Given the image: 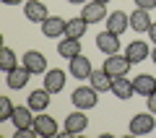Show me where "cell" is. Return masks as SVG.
<instances>
[{
  "label": "cell",
  "instance_id": "6da1fadb",
  "mask_svg": "<svg viewBox=\"0 0 156 138\" xmlns=\"http://www.w3.org/2000/svg\"><path fill=\"white\" fill-rule=\"evenodd\" d=\"M70 99H73V104H76V110H94V107L99 104V91H96L94 86H78Z\"/></svg>",
  "mask_w": 156,
  "mask_h": 138
},
{
  "label": "cell",
  "instance_id": "7a4b0ae2",
  "mask_svg": "<svg viewBox=\"0 0 156 138\" xmlns=\"http://www.w3.org/2000/svg\"><path fill=\"white\" fill-rule=\"evenodd\" d=\"M154 128H156L154 112H138V115L130 117V133L133 136H148V133H154Z\"/></svg>",
  "mask_w": 156,
  "mask_h": 138
},
{
  "label": "cell",
  "instance_id": "3957f363",
  "mask_svg": "<svg viewBox=\"0 0 156 138\" xmlns=\"http://www.w3.org/2000/svg\"><path fill=\"white\" fill-rule=\"evenodd\" d=\"M89 128V117H86V110H76L65 117V125H62V136H78Z\"/></svg>",
  "mask_w": 156,
  "mask_h": 138
},
{
  "label": "cell",
  "instance_id": "277c9868",
  "mask_svg": "<svg viewBox=\"0 0 156 138\" xmlns=\"http://www.w3.org/2000/svg\"><path fill=\"white\" fill-rule=\"evenodd\" d=\"M57 120L52 115H47V112H37V117H34V133L42 138H50V136H57Z\"/></svg>",
  "mask_w": 156,
  "mask_h": 138
},
{
  "label": "cell",
  "instance_id": "5b68a950",
  "mask_svg": "<svg viewBox=\"0 0 156 138\" xmlns=\"http://www.w3.org/2000/svg\"><path fill=\"white\" fill-rule=\"evenodd\" d=\"M130 65H133V63H130L125 55H107V60H104V65H101V68H104L112 78H117V76H128Z\"/></svg>",
  "mask_w": 156,
  "mask_h": 138
},
{
  "label": "cell",
  "instance_id": "8992f818",
  "mask_svg": "<svg viewBox=\"0 0 156 138\" xmlns=\"http://www.w3.org/2000/svg\"><path fill=\"white\" fill-rule=\"evenodd\" d=\"M91 73H94V65L86 55H76L70 57V76H76L78 81H89Z\"/></svg>",
  "mask_w": 156,
  "mask_h": 138
},
{
  "label": "cell",
  "instance_id": "52a82bcc",
  "mask_svg": "<svg viewBox=\"0 0 156 138\" xmlns=\"http://www.w3.org/2000/svg\"><path fill=\"white\" fill-rule=\"evenodd\" d=\"M34 110L31 107H16L13 110V117H11V122L16 125V130H34Z\"/></svg>",
  "mask_w": 156,
  "mask_h": 138
},
{
  "label": "cell",
  "instance_id": "ba28073f",
  "mask_svg": "<svg viewBox=\"0 0 156 138\" xmlns=\"http://www.w3.org/2000/svg\"><path fill=\"white\" fill-rule=\"evenodd\" d=\"M96 47H99L104 55H117L120 52V34H112L109 29L101 34H96Z\"/></svg>",
  "mask_w": 156,
  "mask_h": 138
},
{
  "label": "cell",
  "instance_id": "9c48e42d",
  "mask_svg": "<svg viewBox=\"0 0 156 138\" xmlns=\"http://www.w3.org/2000/svg\"><path fill=\"white\" fill-rule=\"evenodd\" d=\"M31 76H34V73L21 63V65H16L11 73H5V83H8V89H23Z\"/></svg>",
  "mask_w": 156,
  "mask_h": 138
},
{
  "label": "cell",
  "instance_id": "30bf717a",
  "mask_svg": "<svg viewBox=\"0 0 156 138\" xmlns=\"http://www.w3.org/2000/svg\"><path fill=\"white\" fill-rule=\"evenodd\" d=\"M21 63L34 73V76H42V73H47V57L42 55V52H37V50L23 52V60H21Z\"/></svg>",
  "mask_w": 156,
  "mask_h": 138
},
{
  "label": "cell",
  "instance_id": "8fae6325",
  "mask_svg": "<svg viewBox=\"0 0 156 138\" xmlns=\"http://www.w3.org/2000/svg\"><path fill=\"white\" fill-rule=\"evenodd\" d=\"M23 16H26L31 24H42L50 13H47V5L42 3V0H26V3H23Z\"/></svg>",
  "mask_w": 156,
  "mask_h": 138
},
{
  "label": "cell",
  "instance_id": "7c38bea8",
  "mask_svg": "<svg viewBox=\"0 0 156 138\" xmlns=\"http://www.w3.org/2000/svg\"><path fill=\"white\" fill-rule=\"evenodd\" d=\"M112 94L117 96V99H130V96H135V86H133V81H130L128 76H117V78H112Z\"/></svg>",
  "mask_w": 156,
  "mask_h": 138
},
{
  "label": "cell",
  "instance_id": "4fadbf2b",
  "mask_svg": "<svg viewBox=\"0 0 156 138\" xmlns=\"http://www.w3.org/2000/svg\"><path fill=\"white\" fill-rule=\"evenodd\" d=\"M65 24L60 16H47L44 21H42V34L50 39H57V37H65Z\"/></svg>",
  "mask_w": 156,
  "mask_h": 138
},
{
  "label": "cell",
  "instance_id": "5bb4252c",
  "mask_svg": "<svg viewBox=\"0 0 156 138\" xmlns=\"http://www.w3.org/2000/svg\"><path fill=\"white\" fill-rule=\"evenodd\" d=\"M151 11H143V8H135L133 13H130V29L133 31H138V34H148V29H151Z\"/></svg>",
  "mask_w": 156,
  "mask_h": 138
},
{
  "label": "cell",
  "instance_id": "9a60e30c",
  "mask_svg": "<svg viewBox=\"0 0 156 138\" xmlns=\"http://www.w3.org/2000/svg\"><path fill=\"white\" fill-rule=\"evenodd\" d=\"M125 57L130 63H143L146 57H151V47L146 42H140V39H135V42H130L125 47Z\"/></svg>",
  "mask_w": 156,
  "mask_h": 138
},
{
  "label": "cell",
  "instance_id": "2e32d148",
  "mask_svg": "<svg viewBox=\"0 0 156 138\" xmlns=\"http://www.w3.org/2000/svg\"><path fill=\"white\" fill-rule=\"evenodd\" d=\"M133 86H135V94H138V96H146V99H148V96L156 91V76L140 73V76L133 78Z\"/></svg>",
  "mask_w": 156,
  "mask_h": 138
},
{
  "label": "cell",
  "instance_id": "e0dca14e",
  "mask_svg": "<svg viewBox=\"0 0 156 138\" xmlns=\"http://www.w3.org/2000/svg\"><path fill=\"white\" fill-rule=\"evenodd\" d=\"M107 29L112 34H125V29H130V16L125 11H115L107 16Z\"/></svg>",
  "mask_w": 156,
  "mask_h": 138
},
{
  "label": "cell",
  "instance_id": "ac0fdd59",
  "mask_svg": "<svg viewBox=\"0 0 156 138\" xmlns=\"http://www.w3.org/2000/svg\"><path fill=\"white\" fill-rule=\"evenodd\" d=\"M81 16L89 24H99V21H104V16H107V5L104 3H96V0H89L83 5V13H81Z\"/></svg>",
  "mask_w": 156,
  "mask_h": 138
},
{
  "label": "cell",
  "instance_id": "d6986e66",
  "mask_svg": "<svg viewBox=\"0 0 156 138\" xmlns=\"http://www.w3.org/2000/svg\"><path fill=\"white\" fill-rule=\"evenodd\" d=\"M57 55L60 57H76L81 55V39H73V37H60V42H57Z\"/></svg>",
  "mask_w": 156,
  "mask_h": 138
},
{
  "label": "cell",
  "instance_id": "ffe728a7",
  "mask_svg": "<svg viewBox=\"0 0 156 138\" xmlns=\"http://www.w3.org/2000/svg\"><path fill=\"white\" fill-rule=\"evenodd\" d=\"M44 89L50 91V94H60L62 89H65V73L62 71H47L44 73Z\"/></svg>",
  "mask_w": 156,
  "mask_h": 138
},
{
  "label": "cell",
  "instance_id": "44dd1931",
  "mask_svg": "<svg viewBox=\"0 0 156 138\" xmlns=\"http://www.w3.org/2000/svg\"><path fill=\"white\" fill-rule=\"evenodd\" d=\"M29 107H31L34 112H47V107H50V91H47L44 86L37 89V91H31V94H29Z\"/></svg>",
  "mask_w": 156,
  "mask_h": 138
},
{
  "label": "cell",
  "instance_id": "7402d4cb",
  "mask_svg": "<svg viewBox=\"0 0 156 138\" xmlns=\"http://www.w3.org/2000/svg\"><path fill=\"white\" fill-rule=\"evenodd\" d=\"M89 83L96 89V91H99V94H104V91H112V76L104 71V68H101V71H94V73H91Z\"/></svg>",
  "mask_w": 156,
  "mask_h": 138
},
{
  "label": "cell",
  "instance_id": "603a6c76",
  "mask_svg": "<svg viewBox=\"0 0 156 138\" xmlns=\"http://www.w3.org/2000/svg\"><path fill=\"white\" fill-rule=\"evenodd\" d=\"M86 29H89V21H86L83 16H78V18H70V21L65 24V37L81 39V37L86 34Z\"/></svg>",
  "mask_w": 156,
  "mask_h": 138
},
{
  "label": "cell",
  "instance_id": "cb8c5ba5",
  "mask_svg": "<svg viewBox=\"0 0 156 138\" xmlns=\"http://www.w3.org/2000/svg\"><path fill=\"white\" fill-rule=\"evenodd\" d=\"M16 65H18L16 52H13L11 47H3V50H0V71H3V73H11Z\"/></svg>",
  "mask_w": 156,
  "mask_h": 138
},
{
  "label": "cell",
  "instance_id": "d4e9b609",
  "mask_svg": "<svg viewBox=\"0 0 156 138\" xmlns=\"http://www.w3.org/2000/svg\"><path fill=\"white\" fill-rule=\"evenodd\" d=\"M13 102L8 99V96H0V120H11L13 117Z\"/></svg>",
  "mask_w": 156,
  "mask_h": 138
},
{
  "label": "cell",
  "instance_id": "484cf974",
  "mask_svg": "<svg viewBox=\"0 0 156 138\" xmlns=\"http://www.w3.org/2000/svg\"><path fill=\"white\" fill-rule=\"evenodd\" d=\"M135 5L143 8V11H154V8H156V0H135Z\"/></svg>",
  "mask_w": 156,
  "mask_h": 138
},
{
  "label": "cell",
  "instance_id": "4316f807",
  "mask_svg": "<svg viewBox=\"0 0 156 138\" xmlns=\"http://www.w3.org/2000/svg\"><path fill=\"white\" fill-rule=\"evenodd\" d=\"M148 112H154V115H156V91L148 96Z\"/></svg>",
  "mask_w": 156,
  "mask_h": 138
},
{
  "label": "cell",
  "instance_id": "83f0119b",
  "mask_svg": "<svg viewBox=\"0 0 156 138\" xmlns=\"http://www.w3.org/2000/svg\"><path fill=\"white\" fill-rule=\"evenodd\" d=\"M148 37H151V42L156 44V24H151V29H148Z\"/></svg>",
  "mask_w": 156,
  "mask_h": 138
},
{
  "label": "cell",
  "instance_id": "f1b7e54d",
  "mask_svg": "<svg viewBox=\"0 0 156 138\" xmlns=\"http://www.w3.org/2000/svg\"><path fill=\"white\" fill-rule=\"evenodd\" d=\"M68 3H73V5H86L89 0H68Z\"/></svg>",
  "mask_w": 156,
  "mask_h": 138
},
{
  "label": "cell",
  "instance_id": "f546056e",
  "mask_svg": "<svg viewBox=\"0 0 156 138\" xmlns=\"http://www.w3.org/2000/svg\"><path fill=\"white\" fill-rule=\"evenodd\" d=\"M3 3H5V5H18L21 0H3Z\"/></svg>",
  "mask_w": 156,
  "mask_h": 138
},
{
  "label": "cell",
  "instance_id": "4dcf8cb0",
  "mask_svg": "<svg viewBox=\"0 0 156 138\" xmlns=\"http://www.w3.org/2000/svg\"><path fill=\"white\" fill-rule=\"evenodd\" d=\"M151 60L156 63V47H154V50H151Z\"/></svg>",
  "mask_w": 156,
  "mask_h": 138
},
{
  "label": "cell",
  "instance_id": "1f68e13d",
  "mask_svg": "<svg viewBox=\"0 0 156 138\" xmlns=\"http://www.w3.org/2000/svg\"><path fill=\"white\" fill-rule=\"evenodd\" d=\"M96 3H104V5H107V3H109V0H96Z\"/></svg>",
  "mask_w": 156,
  "mask_h": 138
}]
</instances>
